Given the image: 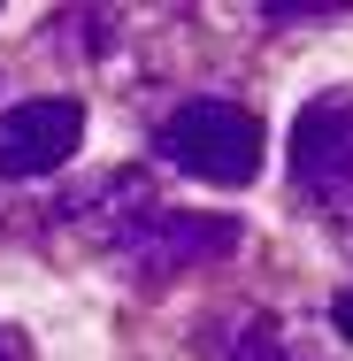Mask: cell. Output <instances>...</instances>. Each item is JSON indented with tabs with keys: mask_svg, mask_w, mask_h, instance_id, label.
Segmentation results:
<instances>
[{
	"mask_svg": "<svg viewBox=\"0 0 353 361\" xmlns=\"http://www.w3.org/2000/svg\"><path fill=\"white\" fill-rule=\"evenodd\" d=\"M154 146L177 169H192L200 185H254L261 177V116L238 108V100H215V92L169 108V123L154 131Z\"/></svg>",
	"mask_w": 353,
	"mask_h": 361,
	"instance_id": "1",
	"label": "cell"
},
{
	"mask_svg": "<svg viewBox=\"0 0 353 361\" xmlns=\"http://www.w3.org/2000/svg\"><path fill=\"white\" fill-rule=\"evenodd\" d=\"M292 185L315 208H353V100L323 92L292 123Z\"/></svg>",
	"mask_w": 353,
	"mask_h": 361,
	"instance_id": "2",
	"label": "cell"
},
{
	"mask_svg": "<svg viewBox=\"0 0 353 361\" xmlns=\"http://www.w3.org/2000/svg\"><path fill=\"white\" fill-rule=\"evenodd\" d=\"M230 246H238V223H223V216H177V208H146V216L123 231V254H131V269H146V277L223 262Z\"/></svg>",
	"mask_w": 353,
	"mask_h": 361,
	"instance_id": "3",
	"label": "cell"
},
{
	"mask_svg": "<svg viewBox=\"0 0 353 361\" xmlns=\"http://www.w3.org/2000/svg\"><path fill=\"white\" fill-rule=\"evenodd\" d=\"M77 139H85L77 100H16L0 116V177H47L77 154Z\"/></svg>",
	"mask_w": 353,
	"mask_h": 361,
	"instance_id": "4",
	"label": "cell"
},
{
	"mask_svg": "<svg viewBox=\"0 0 353 361\" xmlns=\"http://www.w3.org/2000/svg\"><path fill=\"white\" fill-rule=\"evenodd\" d=\"M230 361H292V354H284V331H277V323H246V338L230 346Z\"/></svg>",
	"mask_w": 353,
	"mask_h": 361,
	"instance_id": "5",
	"label": "cell"
},
{
	"mask_svg": "<svg viewBox=\"0 0 353 361\" xmlns=\"http://www.w3.org/2000/svg\"><path fill=\"white\" fill-rule=\"evenodd\" d=\"M330 323H338V331L353 338V292H338V307H330Z\"/></svg>",
	"mask_w": 353,
	"mask_h": 361,
	"instance_id": "6",
	"label": "cell"
},
{
	"mask_svg": "<svg viewBox=\"0 0 353 361\" xmlns=\"http://www.w3.org/2000/svg\"><path fill=\"white\" fill-rule=\"evenodd\" d=\"M0 361H23V354H16V338H8V331H0Z\"/></svg>",
	"mask_w": 353,
	"mask_h": 361,
	"instance_id": "7",
	"label": "cell"
}]
</instances>
